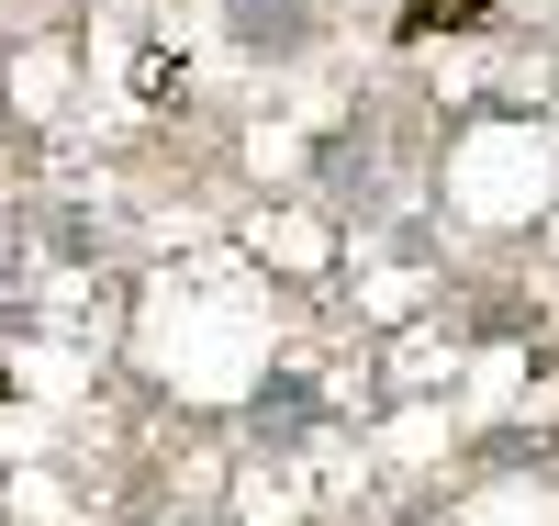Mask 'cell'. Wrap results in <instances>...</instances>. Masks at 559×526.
Instances as JSON below:
<instances>
[{
    "mask_svg": "<svg viewBox=\"0 0 559 526\" xmlns=\"http://www.w3.org/2000/svg\"><path fill=\"white\" fill-rule=\"evenodd\" d=\"M258 45H302V0H247V12H236Z\"/></svg>",
    "mask_w": 559,
    "mask_h": 526,
    "instance_id": "1",
    "label": "cell"
}]
</instances>
